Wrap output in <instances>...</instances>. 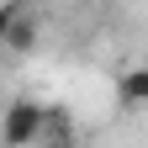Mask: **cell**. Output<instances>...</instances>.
Returning <instances> with one entry per match:
<instances>
[{
	"label": "cell",
	"mask_w": 148,
	"mask_h": 148,
	"mask_svg": "<svg viewBox=\"0 0 148 148\" xmlns=\"http://www.w3.org/2000/svg\"><path fill=\"white\" fill-rule=\"evenodd\" d=\"M42 127H48V106L32 101V95H16L0 111V148H37Z\"/></svg>",
	"instance_id": "6da1fadb"
},
{
	"label": "cell",
	"mask_w": 148,
	"mask_h": 148,
	"mask_svg": "<svg viewBox=\"0 0 148 148\" xmlns=\"http://www.w3.org/2000/svg\"><path fill=\"white\" fill-rule=\"evenodd\" d=\"M37 37H42V21H37V11H32V5H21V16H16L11 32H5V53H16V58H21V53L37 48Z\"/></svg>",
	"instance_id": "7a4b0ae2"
},
{
	"label": "cell",
	"mask_w": 148,
	"mask_h": 148,
	"mask_svg": "<svg viewBox=\"0 0 148 148\" xmlns=\"http://www.w3.org/2000/svg\"><path fill=\"white\" fill-rule=\"evenodd\" d=\"M116 101L122 106H148V64H132V69H122L116 74Z\"/></svg>",
	"instance_id": "3957f363"
},
{
	"label": "cell",
	"mask_w": 148,
	"mask_h": 148,
	"mask_svg": "<svg viewBox=\"0 0 148 148\" xmlns=\"http://www.w3.org/2000/svg\"><path fill=\"white\" fill-rule=\"evenodd\" d=\"M16 16H21V0H5V5H0V48H5V32H11Z\"/></svg>",
	"instance_id": "277c9868"
}]
</instances>
